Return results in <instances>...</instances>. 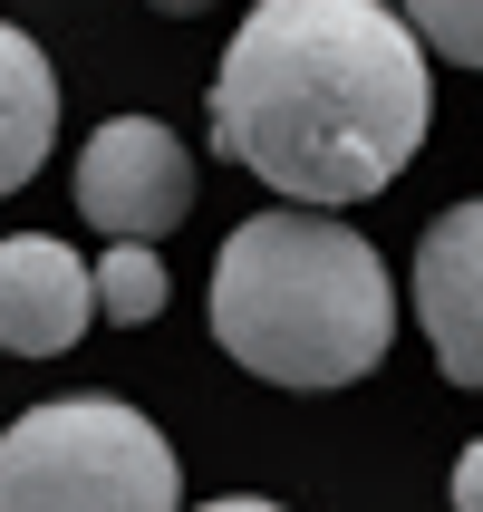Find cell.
Wrapping results in <instances>:
<instances>
[{"mask_svg":"<svg viewBox=\"0 0 483 512\" xmlns=\"http://www.w3.org/2000/svg\"><path fill=\"white\" fill-rule=\"evenodd\" d=\"M416 319L455 387H483V203L435 213L416 242Z\"/></svg>","mask_w":483,"mask_h":512,"instance_id":"obj_6","label":"cell"},{"mask_svg":"<svg viewBox=\"0 0 483 512\" xmlns=\"http://www.w3.org/2000/svg\"><path fill=\"white\" fill-rule=\"evenodd\" d=\"M0 512H184V474L136 406L68 397L0 435Z\"/></svg>","mask_w":483,"mask_h":512,"instance_id":"obj_3","label":"cell"},{"mask_svg":"<svg viewBox=\"0 0 483 512\" xmlns=\"http://www.w3.org/2000/svg\"><path fill=\"white\" fill-rule=\"evenodd\" d=\"M58 145V78L29 29L0 20V194H20Z\"/></svg>","mask_w":483,"mask_h":512,"instance_id":"obj_7","label":"cell"},{"mask_svg":"<svg viewBox=\"0 0 483 512\" xmlns=\"http://www.w3.org/2000/svg\"><path fill=\"white\" fill-rule=\"evenodd\" d=\"M203 512H281V503H261V493H223V503H203Z\"/></svg>","mask_w":483,"mask_h":512,"instance_id":"obj_11","label":"cell"},{"mask_svg":"<svg viewBox=\"0 0 483 512\" xmlns=\"http://www.w3.org/2000/svg\"><path fill=\"white\" fill-rule=\"evenodd\" d=\"M406 29H416V49H445L464 68H483V0H416Z\"/></svg>","mask_w":483,"mask_h":512,"instance_id":"obj_9","label":"cell"},{"mask_svg":"<svg viewBox=\"0 0 483 512\" xmlns=\"http://www.w3.org/2000/svg\"><path fill=\"white\" fill-rule=\"evenodd\" d=\"M455 512H483V435L464 445V464H455Z\"/></svg>","mask_w":483,"mask_h":512,"instance_id":"obj_10","label":"cell"},{"mask_svg":"<svg viewBox=\"0 0 483 512\" xmlns=\"http://www.w3.org/2000/svg\"><path fill=\"white\" fill-rule=\"evenodd\" d=\"M435 78L406 10L377 0H261L213 78V145L252 165L290 213H339L406 174Z\"/></svg>","mask_w":483,"mask_h":512,"instance_id":"obj_1","label":"cell"},{"mask_svg":"<svg viewBox=\"0 0 483 512\" xmlns=\"http://www.w3.org/2000/svg\"><path fill=\"white\" fill-rule=\"evenodd\" d=\"M97 319V261H78L49 232L0 242V348L10 358H68Z\"/></svg>","mask_w":483,"mask_h":512,"instance_id":"obj_5","label":"cell"},{"mask_svg":"<svg viewBox=\"0 0 483 512\" xmlns=\"http://www.w3.org/2000/svg\"><path fill=\"white\" fill-rule=\"evenodd\" d=\"M165 252H97V319H116V329H145V319L165 310Z\"/></svg>","mask_w":483,"mask_h":512,"instance_id":"obj_8","label":"cell"},{"mask_svg":"<svg viewBox=\"0 0 483 512\" xmlns=\"http://www.w3.org/2000/svg\"><path fill=\"white\" fill-rule=\"evenodd\" d=\"M78 213L107 232V252H155V232L194 213V155L155 116H107L78 155Z\"/></svg>","mask_w":483,"mask_h":512,"instance_id":"obj_4","label":"cell"},{"mask_svg":"<svg viewBox=\"0 0 483 512\" xmlns=\"http://www.w3.org/2000/svg\"><path fill=\"white\" fill-rule=\"evenodd\" d=\"M203 319L223 358L252 377L290 387V397H329L387 358L397 339V290L368 232H348L339 213H252L213 261Z\"/></svg>","mask_w":483,"mask_h":512,"instance_id":"obj_2","label":"cell"}]
</instances>
